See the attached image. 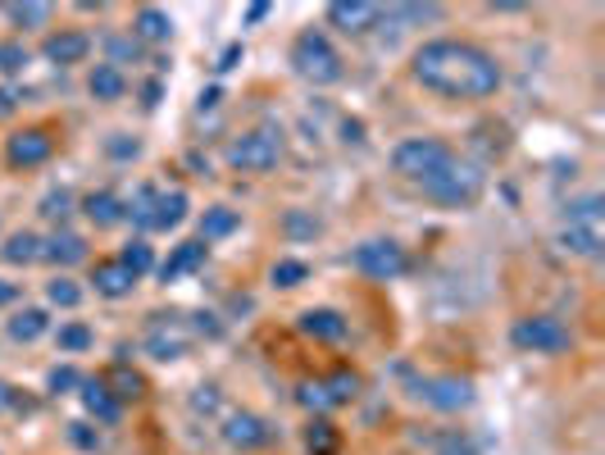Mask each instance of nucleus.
Returning a JSON list of instances; mask_svg holds the SVG:
<instances>
[{"label": "nucleus", "instance_id": "nucleus-15", "mask_svg": "<svg viewBox=\"0 0 605 455\" xmlns=\"http://www.w3.org/2000/svg\"><path fill=\"white\" fill-rule=\"evenodd\" d=\"M300 332H306V338H315V342H346L351 323H346V315L319 306V310H306V315H300Z\"/></svg>", "mask_w": 605, "mask_h": 455}, {"label": "nucleus", "instance_id": "nucleus-4", "mask_svg": "<svg viewBox=\"0 0 605 455\" xmlns=\"http://www.w3.org/2000/svg\"><path fill=\"white\" fill-rule=\"evenodd\" d=\"M429 201H437V205H450V209H465V205H473L478 196H482V169L478 164H469V160H450L437 178H429L419 187Z\"/></svg>", "mask_w": 605, "mask_h": 455}, {"label": "nucleus", "instance_id": "nucleus-41", "mask_svg": "<svg viewBox=\"0 0 605 455\" xmlns=\"http://www.w3.org/2000/svg\"><path fill=\"white\" fill-rule=\"evenodd\" d=\"M27 50L19 42H0V73H23Z\"/></svg>", "mask_w": 605, "mask_h": 455}, {"label": "nucleus", "instance_id": "nucleus-50", "mask_svg": "<svg viewBox=\"0 0 605 455\" xmlns=\"http://www.w3.org/2000/svg\"><path fill=\"white\" fill-rule=\"evenodd\" d=\"M10 114H14V91L0 87V118H10Z\"/></svg>", "mask_w": 605, "mask_h": 455}, {"label": "nucleus", "instance_id": "nucleus-16", "mask_svg": "<svg viewBox=\"0 0 605 455\" xmlns=\"http://www.w3.org/2000/svg\"><path fill=\"white\" fill-rule=\"evenodd\" d=\"M82 410L92 414L96 423H118V414H124V406L114 401V391L105 387V378H82Z\"/></svg>", "mask_w": 605, "mask_h": 455}, {"label": "nucleus", "instance_id": "nucleus-51", "mask_svg": "<svg viewBox=\"0 0 605 455\" xmlns=\"http://www.w3.org/2000/svg\"><path fill=\"white\" fill-rule=\"evenodd\" d=\"M269 14H274V5H251V10H247V23H264Z\"/></svg>", "mask_w": 605, "mask_h": 455}, {"label": "nucleus", "instance_id": "nucleus-10", "mask_svg": "<svg viewBox=\"0 0 605 455\" xmlns=\"http://www.w3.org/2000/svg\"><path fill=\"white\" fill-rule=\"evenodd\" d=\"M383 19H387V10L383 5H365V0H332V5H328V23L338 27V33H346V37L374 33Z\"/></svg>", "mask_w": 605, "mask_h": 455}, {"label": "nucleus", "instance_id": "nucleus-24", "mask_svg": "<svg viewBox=\"0 0 605 455\" xmlns=\"http://www.w3.org/2000/svg\"><path fill=\"white\" fill-rule=\"evenodd\" d=\"M237 228H241V215L228 209V205H209L201 215V241H205V247H209V241H219V237H232Z\"/></svg>", "mask_w": 605, "mask_h": 455}, {"label": "nucleus", "instance_id": "nucleus-3", "mask_svg": "<svg viewBox=\"0 0 605 455\" xmlns=\"http://www.w3.org/2000/svg\"><path fill=\"white\" fill-rule=\"evenodd\" d=\"M450 160H456V150H450L442 137H406L397 150H391V169H397L406 182H414V187L437 178Z\"/></svg>", "mask_w": 605, "mask_h": 455}, {"label": "nucleus", "instance_id": "nucleus-13", "mask_svg": "<svg viewBox=\"0 0 605 455\" xmlns=\"http://www.w3.org/2000/svg\"><path fill=\"white\" fill-rule=\"evenodd\" d=\"M42 55L50 59V65H59V69L82 65V59L92 55V37L78 33V27H65V33H50V37L42 42Z\"/></svg>", "mask_w": 605, "mask_h": 455}, {"label": "nucleus", "instance_id": "nucleus-46", "mask_svg": "<svg viewBox=\"0 0 605 455\" xmlns=\"http://www.w3.org/2000/svg\"><path fill=\"white\" fill-rule=\"evenodd\" d=\"M14 406H19V391H14L5 378H0V414H10Z\"/></svg>", "mask_w": 605, "mask_h": 455}, {"label": "nucleus", "instance_id": "nucleus-19", "mask_svg": "<svg viewBox=\"0 0 605 455\" xmlns=\"http://www.w3.org/2000/svg\"><path fill=\"white\" fill-rule=\"evenodd\" d=\"M92 287L101 292V296H110V300H118V296H128L133 287H137V278L133 273L118 264V255L114 260H96V269H92Z\"/></svg>", "mask_w": 605, "mask_h": 455}, {"label": "nucleus", "instance_id": "nucleus-27", "mask_svg": "<svg viewBox=\"0 0 605 455\" xmlns=\"http://www.w3.org/2000/svg\"><path fill=\"white\" fill-rule=\"evenodd\" d=\"M46 332H50V315L37 310V306H23V310L10 319V338H14V342H37V338H46Z\"/></svg>", "mask_w": 605, "mask_h": 455}, {"label": "nucleus", "instance_id": "nucleus-44", "mask_svg": "<svg viewBox=\"0 0 605 455\" xmlns=\"http://www.w3.org/2000/svg\"><path fill=\"white\" fill-rule=\"evenodd\" d=\"M69 442H73L78 451H96V446H101V437L87 429V423H69Z\"/></svg>", "mask_w": 605, "mask_h": 455}, {"label": "nucleus", "instance_id": "nucleus-2", "mask_svg": "<svg viewBox=\"0 0 605 455\" xmlns=\"http://www.w3.org/2000/svg\"><path fill=\"white\" fill-rule=\"evenodd\" d=\"M292 69L315 82V87H332V82H342V55L338 46L328 42V33H319V27H306L296 42H292Z\"/></svg>", "mask_w": 605, "mask_h": 455}, {"label": "nucleus", "instance_id": "nucleus-26", "mask_svg": "<svg viewBox=\"0 0 605 455\" xmlns=\"http://www.w3.org/2000/svg\"><path fill=\"white\" fill-rule=\"evenodd\" d=\"M306 451H310V455H338V451H342V433H338V423L315 414V419L306 423Z\"/></svg>", "mask_w": 605, "mask_h": 455}, {"label": "nucleus", "instance_id": "nucleus-31", "mask_svg": "<svg viewBox=\"0 0 605 455\" xmlns=\"http://www.w3.org/2000/svg\"><path fill=\"white\" fill-rule=\"evenodd\" d=\"M55 342H59V351L65 355H82V351H92V342H96V332L87 328V323H59V332H55Z\"/></svg>", "mask_w": 605, "mask_h": 455}, {"label": "nucleus", "instance_id": "nucleus-49", "mask_svg": "<svg viewBox=\"0 0 605 455\" xmlns=\"http://www.w3.org/2000/svg\"><path fill=\"white\" fill-rule=\"evenodd\" d=\"M219 96H224V91H219V87H209V91H201V110H215V105H219Z\"/></svg>", "mask_w": 605, "mask_h": 455}, {"label": "nucleus", "instance_id": "nucleus-17", "mask_svg": "<svg viewBox=\"0 0 605 455\" xmlns=\"http://www.w3.org/2000/svg\"><path fill=\"white\" fill-rule=\"evenodd\" d=\"M42 260L59 264V269H69V264H82L87 260V237L69 232V228H59L55 237H42Z\"/></svg>", "mask_w": 605, "mask_h": 455}, {"label": "nucleus", "instance_id": "nucleus-6", "mask_svg": "<svg viewBox=\"0 0 605 455\" xmlns=\"http://www.w3.org/2000/svg\"><path fill=\"white\" fill-rule=\"evenodd\" d=\"M510 342L528 355H564L573 346V332L556 315H524V319H514Z\"/></svg>", "mask_w": 605, "mask_h": 455}, {"label": "nucleus", "instance_id": "nucleus-5", "mask_svg": "<svg viewBox=\"0 0 605 455\" xmlns=\"http://www.w3.org/2000/svg\"><path fill=\"white\" fill-rule=\"evenodd\" d=\"M224 160L237 173H269V169H278V160H283V137L269 133V128H251V133H241V137L228 141Z\"/></svg>", "mask_w": 605, "mask_h": 455}, {"label": "nucleus", "instance_id": "nucleus-48", "mask_svg": "<svg viewBox=\"0 0 605 455\" xmlns=\"http://www.w3.org/2000/svg\"><path fill=\"white\" fill-rule=\"evenodd\" d=\"M14 300H19V287L0 278V306H14Z\"/></svg>", "mask_w": 605, "mask_h": 455}, {"label": "nucleus", "instance_id": "nucleus-22", "mask_svg": "<svg viewBox=\"0 0 605 455\" xmlns=\"http://www.w3.org/2000/svg\"><path fill=\"white\" fill-rule=\"evenodd\" d=\"M82 215L92 219L96 228H114V224H124V201H118L114 192H87L82 196Z\"/></svg>", "mask_w": 605, "mask_h": 455}, {"label": "nucleus", "instance_id": "nucleus-36", "mask_svg": "<svg viewBox=\"0 0 605 455\" xmlns=\"http://www.w3.org/2000/svg\"><path fill=\"white\" fill-rule=\"evenodd\" d=\"M296 401L306 406V410H315L319 419H328V410H332V397H328V387H323V383H300Z\"/></svg>", "mask_w": 605, "mask_h": 455}, {"label": "nucleus", "instance_id": "nucleus-37", "mask_svg": "<svg viewBox=\"0 0 605 455\" xmlns=\"http://www.w3.org/2000/svg\"><path fill=\"white\" fill-rule=\"evenodd\" d=\"M73 387H82V374L73 369V364H55V369L46 374V391H50V397H65V391H73Z\"/></svg>", "mask_w": 605, "mask_h": 455}, {"label": "nucleus", "instance_id": "nucleus-1", "mask_svg": "<svg viewBox=\"0 0 605 455\" xmlns=\"http://www.w3.org/2000/svg\"><path fill=\"white\" fill-rule=\"evenodd\" d=\"M410 78L446 101H488L501 91V65L473 42L437 37L410 55Z\"/></svg>", "mask_w": 605, "mask_h": 455}, {"label": "nucleus", "instance_id": "nucleus-18", "mask_svg": "<svg viewBox=\"0 0 605 455\" xmlns=\"http://www.w3.org/2000/svg\"><path fill=\"white\" fill-rule=\"evenodd\" d=\"M169 37H173V19H169L164 10L141 5V10L133 14V42H141V46H164Z\"/></svg>", "mask_w": 605, "mask_h": 455}, {"label": "nucleus", "instance_id": "nucleus-11", "mask_svg": "<svg viewBox=\"0 0 605 455\" xmlns=\"http://www.w3.org/2000/svg\"><path fill=\"white\" fill-rule=\"evenodd\" d=\"M414 397L429 401L433 410H465L473 401V387L465 378H456V374H442V378H419Z\"/></svg>", "mask_w": 605, "mask_h": 455}, {"label": "nucleus", "instance_id": "nucleus-34", "mask_svg": "<svg viewBox=\"0 0 605 455\" xmlns=\"http://www.w3.org/2000/svg\"><path fill=\"white\" fill-rule=\"evenodd\" d=\"M269 278H274V287H300L310 278V264L306 260H278L274 269H269Z\"/></svg>", "mask_w": 605, "mask_h": 455}, {"label": "nucleus", "instance_id": "nucleus-33", "mask_svg": "<svg viewBox=\"0 0 605 455\" xmlns=\"http://www.w3.org/2000/svg\"><path fill=\"white\" fill-rule=\"evenodd\" d=\"M323 387H328L332 406H346V401H355V397H359V374H351V369H338L332 378H323Z\"/></svg>", "mask_w": 605, "mask_h": 455}, {"label": "nucleus", "instance_id": "nucleus-45", "mask_svg": "<svg viewBox=\"0 0 605 455\" xmlns=\"http://www.w3.org/2000/svg\"><path fill=\"white\" fill-rule=\"evenodd\" d=\"M287 232L292 237H315L319 232V219H306L300 209H292V215H287Z\"/></svg>", "mask_w": 605, "mask_h": 455}, {"label": "nucleus", "instance_id": "nucleus-20", "mask_svg": "<svg viewBox=\"0 0 605 455\" xmlns=\"http://www.w3.org/2000/svg\"><path fill=\"white\" fill-rule=\"evenodd\" d=\"M87 91H92L96 101L114 105V101L128 96V73L114 69V65H92V73H87Z\"/></svg>", "mask_w": 605, "mask_h": 455}, {"label": "nucleus", "instance_id": "nucleus-39", "mask_svg": "<svg viewBox=\"0 0 605 455\" xmlns=\"http://www.w3.org/2000/svg\"><path fill=\"white\" fill-rule=\"evenodd\" d=\"M105 50H110L105 65H114V69H118V65H128V59H137V55H141V42H133V33H128V37H110V42H105Z\"/></svg>", "mask_w": 605, "mask_h": 455}, {"label": "nucleus", "instance_id": "nucleus-23", "mask_svg": "<svg viewBox=\"0 0 605 455\" xmlns=\"http://www.w3.org/2000/svg\"><path fill=\"white\" fill-rule=\"evenodd\" d=\"M146 346H150V355H156V360H178V355H187L192 338H187V332L178 328V323H173L169 332L156 323V328H150V338H146Z\"/></svg>", "mask_w": 605, "mask_h": 455}, {"label": "nucleus", "instance_id": "nucleus-25", "mask_svg": "<svg viewBox=\"0 0 605 455\" xmlns=\"http://www.w3.org/2000/svg\"><path fill=\"white\" fill-rule=\"evenodd\" d=\"M0 260L5 264H37L42 260V237L37 232H10L5 237V247H0Z\"/></svg>", "mask_w": 605, "mask_h": 455}, {"label": "nucleus", "instance_id": "nucleus-43", "mask_svg": "<svg viewBox=\"0 0 605 455\" xmlns=\"http://www.w3.org/2000/svg\"><path fill=\"white\" fill-rule=\"evenodd\" d=\"M192 410H196V414H215V410H219V387H196Z\"/></svg>", "mask_w": 605, "mask_h": 455}, {"label": "nucleus", "instance_id": "nucleus-32", "mask_svg": "<svg viewBox=\"0 0 605 455\" xmlns=\"http://www.w3.org/2000/svg\"><path fill=\"white\" fill-rule=\"evenodd\" d=\"M46 300H50V306H59V310H78V306H82V287L59 273V278L46 283Z\"/></svg>", "mask_w": 605, "mask_h": 455}, {"label": "nucleus", "instance_id": "nucleus-8", "mask_svg": "<svg viewBox=\"0 0 605 455\" xmlns=\"http://www.w3.org/2000/svg\"><path fill=\"white\" fill-rule=\"evenodd\" d=\"M50 156H55V133L42 128V124L19 128V133H10V141H5V160H10L14 169H37V164H46Z\"/></svg>", "mask_w": 605, "mask_h": 455}, {"label": "nucleus", "instance_id": "nucleus-12", "mask_svg": "<svg viewBox=\"0 0 605 455\" xmlns=\"http://www.w3.org/2000/svg\"><path fill=\"white\" fill-rule=\"evenodd\" d=\"M556 247L564 255H579V260H596L601 247H605V224L592 219V224H564L560 237H556Z\"/></svg>", "mask_w": 605, "mask_h": 455}, {"label": "nucleus", "instance_id": "nucleus-52", "mask_svg": "<svg viewBox=\"0 0 605 455\" xmlns=\"http://www.w3.org/2000/svg\"><path fill=\"white\" fill-rule=\"evenodd\" d=\"M141 96H146V105H156V101H160V82H146Z\"/></svg>", "mask_w": 605, "mask_h": 455}, {"label": "nucleus", "instance_id": "nucleus-7", "mask_svg": "<svg viewBox=\"0 0 605 455\" xmlns=\"http://www.w3.org/2000/svg\"><path fill=\"white\" fill-rule=\"evenodd\" d=\"M351 264L365 273V278H374V283H391V278H401V273L410 269V255H406L401 241L374 237V241H359V247L351 251Z\"/></svg>", "mask_w": 605, "mask_h": 455}, {"label": "nucleus", "instance_id": "nucleus-21", "mask_svg": "<svg viewBox=\"0 0 605 455\" xmlns=\"http://www.w3.org/2000/svg\"><path fill=\"white\" fill-rule=\"evenodd\" d=\"M187 192H160L156 196V209H150V232H169L187 219Z\"/></svg>", "mask_w": 605, "mask_h": 455}, {"label": "nucleus", "instance_id": "nucleus-14", "mask_svg": "<svg viewBox=\"0 0 605 455\" xmlns=\"http://www.w3.org/2000/svg\"><path fill=\"white\" fill-rule=\"evenodd\" d=\"M205 255H209V247H205L201 237H192V241H178V247L169 251V260H164V264H156L160 283H178V278H187V273H196V269L205 264Z\"/></svg>", "mask_w": 605, "mask_h": 455}, {"label": "nucleus", "instance_id": "nucleus-28", "mask_svg": "<svg viewBox=\"0 0 605 455\" xmlns=\"http://www.w3.org/2000/svg\"><path fill=\"white\" fill-rule=\"evenodd\" d=\"M105 387L114 391V401H118V406H124V401H141V391H146L141 374H133L128 364H114V369L105 374Z\"/></svg>", "mask_w": 605, "mask_h": 455}, {"label": "nucleus", "instance_id": "nucleus-29", "mask_svg": "<svg viewBox=\"0 0 605 455\" xmlns=\"http://www.w3.org/2000/svg\"><path fill=\"white\" fill-rule=\"evenodd\" d=\"M118 264H124V269L133 273V278L141 283L146 273L156 269V251H150V241H146V237H137V241H128V247H124V255H118Z\"/></svg>", "mask_w": 605, "mask_h": 455}, {"label": "nucleus", "instance_id": "nucleus-35", "mask_svg": "<svg viewBox=\"0 0 605 455\" xmlns=\"http://www.w3.org/2000/svg\"><path fill=\"white\" fill-rule=\"evenodd\" d=\"M5 19L14 27H46L50 23V5H5Z\"/></svg>", "mask_w": 605, "mask_h": 455}, {"label": "nucleus", "instance_id": "nucleus-42", "mask_svg": "<svg viewBox=\"0 0 605 455\" xmlns=\"http://www.w3.org/2000/svg\"><path fill=\"white\" fill-rule=\"evenodd\" d=\"M105 150H110V156H114V160H133V156H137V150H141V146H137L133 137H124V133H114V137L105 141Z\"/></svg>", "mask_w": 605, "mask_h": 455}, {"label": "nucleus", "instance_id": "nucleus-40", "mask_svg": "<svg viewBox=\"0 0 605 455\" xmlns=\"http://www.w3.org/2000/svg\"><path fill=\"white\" fill-rule=\"evenodd\" d=\"M69 209H73V196L65 187L42 196V219H69Z\"/></svg>", "mask_w": 605, "mask_h": 455}, {"label": "nucleus", "instance_id": "nucleus-38", "mask_svg": "<svg viewBox=\"0 0 605 455\" xmlns=\"http://www.w3.org/2000/svg\"><path fill=\"white\" fill-rule=\"evenodd\" d=\"M601 219V196H579L564 205V224H592Z\"/></svg>", "mask_w": 605, "mask_h": 455}, {"label": "nucleus", "instance_id": "nucleus-30", "mask_svg": "<svg viewBox=\"0 0 605 455\" xmlns=\"http://www.w3.org/2000/svg\"><path fill=\"white\" fill-rule=\"evenodd\" d=\"M156 196H160V187H137L133 192V201L124 205V219H133V228H141V232H150V209H156Z\"/></svg>", "mask_w": 605, "mask_h": 455}, {"label": "nucleus", "instance_id": "nucleus-47", "mask_svg": "<svg viewBox=\"0 0 605 455\" xmlns=\"http://www.w3.org/2000/svg\"><path fill=\"white\" fill-rule=\"evenodd\" d=\"M237 59H241V42H232V46L219 55V65H215V69H219V73H228V69H237Z\"/></svg>", "mask_w": 605, "mask_h": 455}, {"label": "nucleus", "instance_id": "nucleus-9", "mask_svg": "<svg viewBox=\"0 0 605 455\" xmlns=\"http://www.w3.org/2000/svg\"><path fill=\"white\" fill-rule=\"evenodd\" d=\"M224 442L232 446V451H260V446H269L278 433H274V423L269 419H260L255 410H232L228 419H224Z\"/></svg>", "mask_w": 605, "mask_h": 455}]
</instances>
